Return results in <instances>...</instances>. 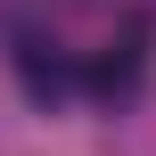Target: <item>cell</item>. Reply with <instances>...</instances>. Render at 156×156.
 Wrapping results in <instances>:
<instances>
[{
  "label": "cell",
  "instance_id": "2",
  "mask_svg": "<svg viewBox=\"0 0 156 156\" xmlns=\"http://www.w3.org/2000/svg\"><path fill=\"white\" fill-rule=\"evenodd\" d=\"M16 82H25V90H33L41 107H58V99H66V90L82 82V66H74V58H66L58 41H25V49H16Z\"/></svg>",
  "mask_w": 156,
  "mask_h": 156
},
{
  "label": "cell",
  "instance_id": "1",
  "mask_svg": "<svg viewBox=\"0 0 156 156\" xmlns=\"http://www.w3.org/2000/svg\"><path fill=\"white\" fill-rule=\"evenodd\" d=\"M140 74H148V16H123V25H115V41L82 66V82H90L99 99H132V90H140Z\"/></svg>",
  "mask_w": 156,
  "mask_h": 156
}]
</instances>
